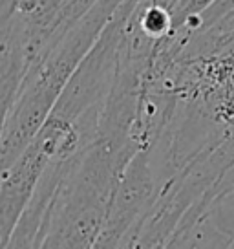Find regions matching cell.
Here are the masks:
<instances>
[{"mask_svg":"<svg viewBox=\"0 0 234 249\" xmlns=\"http://www.w3.org/2000/svg\"><path fill=\"white\" fill-rule=\"evenodd\" d=\"M121 2H95L46 61L26 77L2 124V171L9 169L44 126L81 62L94 50Z\"/></svg>","mask_w":234,"mask_h":249,"instance_id":"6da1fadb","label":"cell"},{"mask_svg":"<svg viewBox=\"0 0 234 249\" xmlns=\"http://www.w3.org/2000/svg\"><path fill=\"white\" fill-rule=\"evenodd\" d=\"M95 2H2V107L13 108L26 77L55 50Z\"/></svg>","mask_w":234,"mask_h":249,"instance_id":"7a4b0ae2","label":"cell"}]
</instances>
